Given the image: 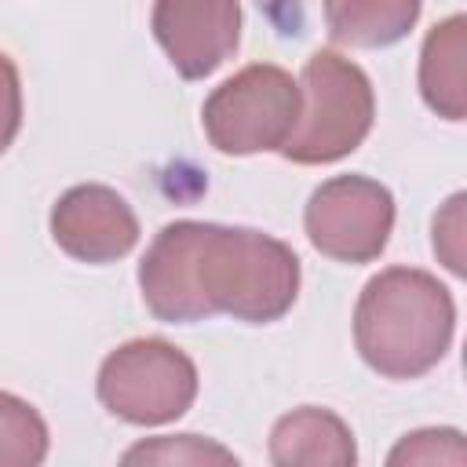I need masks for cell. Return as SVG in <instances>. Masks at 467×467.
I'll use <instances>...</instances> for the list:
<instances>
[{
  "label": "cell",
  "instance_id": "1",
  "mask_svg": "<svg viewBox=\"0 0 467 467\" xmlns=\"http://www.w3.org/2000/svg\"><path fill=\"white\" fill-rule=\"evenodd\" d=\"M299 255L252 226L168 223L139 263L146 310L164 325L226 314L244 325L285 317L299 296Z\"/></svg>",
  "mask_w": 467,
  "mask_h": 467
},
{
  "label": "cell",
  "instance_id": "2",
  "mask_svg": "<svg viewBox=\"0 0 467 467\" xmlns=\"http://www.w3.org/2000/svg\"><path fill=\"white\" fill-rule=\"evenodd\" d=\"M452 292L420 266H387L365 281L354 306V347L387 379L427 376L452 347Z\"/></svg>",
  "mask_w": 467,
  "mask_h": 467
},
{
  "label": "cell",
  "instance_id": "3",
  "mask_svg": "<svg viewBox=\"0 0 467 467\" xmlns=\"http://www.w3.org/2000/svg\"><path fill=\"white\" fill-rule=\"evenodd\" d=\"M376 120V95L365 69L339 51H314L299 77V117L277 150L292 164H332L354 153Z\"/></svg>",
  "mask_w": 467,
  "mask_h": 467
},
{
  "label": "cell",
  "instance_id": "4",
  "mask_svg": "<svg viewBox=\"0 0 467 467\" xmlns=\"http://www.w3.org/2000/svg\"><path fill=\"white\" fill-rule=\"evenodd\" d=\"M197 365L168 339H128L99 365L95 394L102 409L135 427L175 423L197 401Z\"/></svg>",
  "mask_w": 467,
  "mask_h": 467
},
{
  "label": "cell",
  "instance_id": "5",
  "mask_svg": "<svg viewBox=\"0 0 467 467\" xmlns=\"http://www.w3.org/2000/svg\"><path fill=\"white\" fill-rule=\"evenodd\" d=\"M299 117V84L274 62H252L223 80L201 106L208 142L226 157L281 150Z\"/></svg>",
  "mask_w": 467,
  "mask_h": 467
},
{
  "label": "cell",
  "instance_id": "6",
  "mask_svg": "<svg viewBox=\"0 0 467 467\" xmlns=\"http://www.w3.org/2000/svg\"><path fill=\"white\" fill-rule=\"evenodd\" d=\"M303 230L314 252L336 263H372L383 255L394 230V197L379 179L332 175L325 179L303 212Z\"/></svg>",
  "mask_w": 467,
  "mask_h": 467
},
{
  "label": "cell",
  "instance_id": "7",
  "mask_svg": "<svg viewBox=\"0 0 467 467\" xmlns=\"http://www.w3.org/2000/svg\"><path fill=\"white\" fill-rule=\"evenodd\" d=\"M150 29L182 80H204L241 44V0H153Z\"/></svg>",
  "mask_w": 467,
  "mask_h": 467
},
{
  "label": "cell",
  "instance_id": "8",
  "mask_svg": "<svg viewBox=\"0 0 467 467\" xmlns=\"http://www.w3.org/2000/svg\"><path fill=\"white\" fill-rule=\"evenodd\" d=\"M51 237L77 263H117L139 244V215L102 182L69 186L51 208Z\"/></svg>",
  "mask_w": 467,
  "mask_h": 467
},
{
  "label": "cell",
  "instance_id": "9",
  "mask_svg": "<svg viewBox=\"0 0 467 467\" xmlns=\"http://www.w3.org/2000/svg\"><path fill=\"white\" fill-rule=\"evenodd\" d=\"M270 463L277 467H354L358 445L343 416L317 405L285 412L270 431Z\"/></svg>",
  "mask_w": 467,
  "mask_h": 467
},
{
  "label": "cell",
  "instance_id": "10",
  "mask_svg": "<svg viewBox=\"0 0 467 467\" xmlns=\"http://www.w3.org/2000/svg\"><path fill=\"white\" fill-rule=\"evenodd\" d=\"M420 95L445 120L467 117V18L463 15H449L427 33L420 51Z\"/></svg>",
  "mask_w": 467,
  "mask_h": 467
},
{
  "label": "cell",
  "instance_id": "11",
  "mask_svg": "<svg viewBox=\"0 0 467 467\" xmlns=\"http://www.w3.org/2000/svg\"><path fill=\"white\" fill-rule=\"evenodd\" d=\"M423 0H325L328 36L343 47H390L416 26Z\"/></svg>",
  "mask_w": 467,
  "mask_h": 467
},
{
  "label": "cell",
  "instance_id": "12",
  "mask_svg": "<svg viewBox=\"0 0 467 467\" xmlns=\"http://www.w3.org/2000/svg\"><path fill=\"white\" fill-rule=\"evenodd\" d=\"M47 423L18 394L0 390V467H36L47 460Z\"/></svg>",
  "mask_w": 467,
  "mask_h": 467
},
{
  "label": "cell",
  "instance_id": "13",
  "mask_svg": "<svg viewBox=\"0 0 467 467\" xmlns=\"http://www.w3.org/2000/svg\"><path fill=\"white\" fill-rule=\"evenodd\" d=\"M120 463H161V467H171V463H186V467H208V463H237V456L212 441V438H201V434H161V438H150V441H139L131 445Z\"/></svg>",
  "mask_w": 467,
  "mask_h": 467
},
{
  "label": "cell",
  "instance_id": "14",
  "mask_svg": "<svg viewBox=\"0 0 467 467\" xmlns=\"http://www.w3.org/2000/svg\"><path fill=\"white\" fill-rule=\"evenodd\" d=\"M387 463L390 467H405V463H452V467H463L467 463V445H463V434L452 431V427H427V431L405 434L390 449Z\"/></svg>",
  "mask_w": 467,
  "mask_h": 467
},
{
  "label": "cell",
  "instance_id": "15",
  "mask_svg": "<svg viewBox=\"0 0 467 467\" xmlns=\"http://www.w3.org/2000/svg\"><path fill=\"white\" fill-rule=\"evenodd\" d=\"M463 204H467V193H452L434 215V252L445 263V270L456 277H463V226H467Z\"/></svg>",
  "mask_w": 467,
  "mask_h": 467
},
{
  "label": "cell",
  "instance_id": "16",
  "mask_svg": "<svg viewBox=\"0 0 467 467\" xmlns=\"http://www.w3.org/2000/svg\"><path fill=\"white\" fill-rule=\"evenodd\" d=\"M22 128V77L11 55L0 51V157L11 150Z\"/></svg>",
  "mask_w": 467,
  "mask_h": 467
}]
</instances>
